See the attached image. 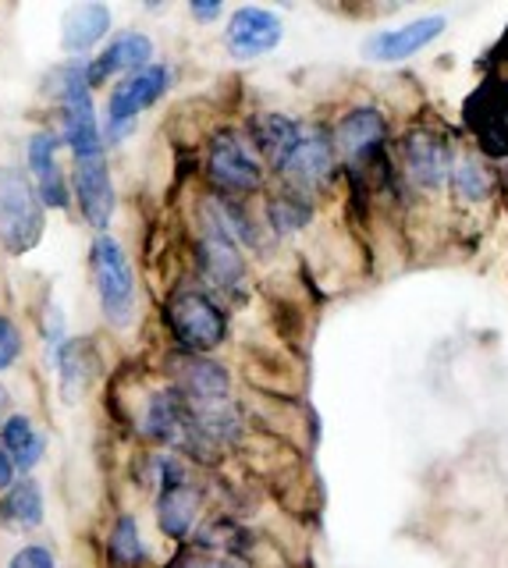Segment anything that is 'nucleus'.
<instances>
[{
  "label": "nucleus",
  "instance_id": "f257e3e1",
  "mask_svg": "<svg viewBox=\"0 0 508 568\" xmlns=\"http://www.w3.org/2000/svg\"><path fill=\"white\" fill-rule=\"evenodd\" d=\"M90 274H93V292L103 320L114 331H129L139 313V284L125 245L111 231L108 235H96L90 245Z\"/></svg>",
  "mask_w": 508,
  "mask_h": 568
},
{
  "label": "nucleus",
  "instance_id": "f03ea898",
  "mask_svg": "<svg viewBox=\"0 0 508 568\" xmlns=\"http://www.w3.org/2000/svg\"><path fill=\"white\" fill-rule=\"evenodd\" d=\"M47 235V206L22 168H0V248L29 256Z\"/></svg>",
  "mask_w": 508,
  "mask_h": 568
},
{
  "label": "nucleus",
  "instance_id": "7ed1b4c3",
  "mask_svg": "<svg viewBox=\"0 0 508 568\" xmlns=\"http://www.w3.org/2000/svg\"><path fill=\"white\" fill-rule=\"evenodd\" d=\"M164 324L182 355H210L227 342V313L203 288H179L164 306Z\"/></svg>",
  "mask_w": 508,
  "mask_h": 568
},
{
  "label": "nucleus",
  "instance_id": "20e7f679",
  "mask_svg": "<svg viewBox=\"0 0 508 568\" xmlns=\"http://www.w3.org/2000/svg\"><path fill=\"white\" fill-rule=\"evenodd\" d=\"M171 89V68L153 61L143 71H132V75L118 79L111 85V97H108V114H103V142L108 146H118L135 132V121L143 111L161 100Z\"/></svg>",
  "mask_w": 508,
  "mask_h": 568
},
{
  "label": "nucleus",
  "instance_id": "39448f33",
  "mask_svg": "<svg viewBox=\"0 0 508 568\" xmlns=\"http://www.w3.org/2000/svg\"><path fill=\"white\" fill-rule=\"evenodd\" d=\"M156 526L167 540L185 544L200 523V487L192 484L185 462L179 455H156Z\"/></svg>",
  "mask_w": 508,
  "mask_h": 568
},
{
  "label": "nucleus",
  "instance_id": "423d86ee",
  "mask_svg": "<svg viewBox=\"0 0 508 568\" xmlns=\"http://www.w3.org/2000/svg\"><path fill=\"white\" fill-rule=\"evenodd\" d=\"M206 178L221 200H245L264 185V160L256 156L245 132L224 129L206 146Z\"/></svg>",
  "mask_w": 508,
  "mask_h": 568
},
{
  "label": "nucleus",
  "instance_id": "0eeeda50",
  "mask_svg": "<svg viewBox=\"0 0 508 568\" xmlns=\"http://www.w3.org/2000/svg\"><path fill=\"white\" fill-rule=\"evenodd\" d=\"M196 266L200 277L221 295H242L245 284V260L242 248L232 239V231L224 227L221 213L214 203H206V217H203V235L196 245Z\"/></svg>",
  "mask_w": 508,
  "mask_h": 568
},
{
  "label": "nucleus",
  "instance_id": "6e6552de",
  "mask_svg": "<svg viewBox=\"0 0 508 568\" xmlns=\"http://www.w3.org/2000/svg\"><path fill=\"white\" fill-rule=\"evenodd\" d=\"M68 178H72V203L79 206L85 227H90L93 235H108L114 210H118V192H114L108 153L72 160Z\"/></svg>",
  "mask_w": 508,
  "mask_h": 568
},
{
  "label": "nucleus",
  "instance_id": "1a4fd4ad",
  "mask_svg": "<svg viewBox=\"0 0 508 568\" xmlns=\"http://www.w3.org/2000/svg\"><path fill=\"white\" fill-rule=\"evenodd\" d=\"M26 174L47 210H72V178L61 164V139L54 129H37L26 139Z\"/></svg>",
  "mask_w": 508,
  "mask_h": 568
},
{
  "label": "nucleus",
  "instance_id": "9d476101",
  "mask_svg": "<svg viewBox=\"0 0 508 568\" xmlns=\"http://www.w3.org/2000/svg\"><path fill=\"white\" fill-rule=\"evenodd\" d=\"M335 156H338L335 142H331L324 129H303L299 146L288 153V160L277 168V174H282L285 189H295L313 200V195L335 178Z\"/></svg>",
  "mask_w": 508,
  "mask_h": 568
},
{
  "label": "nucleus",
  "instance_id": "9b49d317",
  "mask_svg": "<svg viewBox=\"0 0 508 568\" xmlns=\"http://www.w3.org/2000/svg\"><path fill=\"white\" fill-rule=\"evenodd\" d=\"M171 387L192 405V408H210L221 402H232V373L210 355H174L171 359Z\"/></svg>",
  "mask_w": 508,
  "mask_h": 568
},
{
  "label": "nucleus",
  "instance_id": "f8f14e48",
  "mask_svg": "<svg viewBox=\"0 0 508 568\" xmlns=\"http://www.w3.org/2000/svg\"><path fill=\"white\" fill-rule=\"evenodd\" d=\"M153 40L139 29H121L114 32L108 43H103L93 58H90V85L100 89L111 79H125L132 71H143L153 64Z\"/></svg>",
  "mask_w": 508,
  "mask_h": 568
},
{
  "label": "nucleus",
  "instance_id": "ddd939ff",
  "mask_svg": "<svg viewBox=\"0 0 508 568\" xmlns=\"http://www.w3.org/2000/svg\"><path fill=\"white\" fill-rule=\"evenodd\" d=\"M466 124L490 156H508V82H484L466 100Z\"/></svg>",
  "mask_w": 508,
  "mask_h": 568
},
{
  "label": "nucleus",
  "instance_id": "4468645a",
  "mask_svg": "<svg viewBox=\"0 0 508 568\" xmlns=\"http://www.w3.org/2000/svg\"><path fill=\"white\" fill-rule=\"evenodd\" d=\"M285 26L282 18L267 8H238L232 18H227V29H224V47L232 58L238 61H253V58H264L271 53L277 43H282Z\"/></svg>",
  "mask_w": 508,
  "mask_h": 568
},
{
  "label": "nucleus",
  "instance_id": "2eb2a0df",
  "mask_svg": "<svg viewBox=\"0 0 508 568\" xmlns=\"http://www.w3.org/2000/svg\"><path fill=\"white\" fill-rule=\"evenodd\" d=\"M114 11L96 0H85L61 14V50L68 58H93V53L111 40Z\"/></svg>",
  "mask_w": 508,
  "mask_h": 568
},
{
  "label": "nucleus",
  "instance_id": "dca6fc26",
  "mask_svg": "<svg viewBox=\"0 0 508 568\" xmlns=\"http://www.w3.org/2000/svg\"><path fill=\"white\" fill-rule=\"evenodd\" d=\"M384 139H388V121L374 106H356L335 124V153H342L348 164L359 168L363 160H370L384 150Z\"/></svg>",
  "mask_w": 508,
  "mask_h": 568
},
{
  "label": "nucleus",
  "instance_id": "f3484780",
  "mask_svg": "<svg viewBox=\"0 0 508 568\" xmlns=\"http://www.w3.org/2000/svg\"><path fill=\"white\" fill-rule=\"evenodd\" d=\"M192 426V405L179 395L174 387L153 390L146 398L143 419H139V430L150 437L153 444H167V448H182Z\"/></svg>",
  "mask_w": 508,
  "mask_h": 568
},
{
  "label": "nucleus",
  "instance_id": "a211bd4d",
  "mask_svg": "<svg viewBox=\"0 0 508 568\" xmlns=\"http://www.w3.org/2000/svg\"><path fill=\"white\" fill-rule=\"evenodd\" d=\"M441 32H445V18L427 14V18H416V22H409V26L374 32L363 50H366V58H370V61L392 64V61H406L424 47H430Z\"/></svg>",
  "mask_w": 508,
  "mask_h": 568
},
{
  "label": "nucleus",
  "instance_id": "6ab92c4d",
  "mask_svg": "<svg viewBox=\"0 0 508 568\" xmlns=\"http://www.w3.org/2000/svg\"><path fill=\"white\" fill-rule=\"evenodd\" d=\"M54 132L61 139V146H68V153H72V160L100 156L103 150H108L93 97H79L72 103L58 106V129Z\"/></svg>",
  "mask_w": 508,
  "mask_h": 568
},
{
  "label": "nucleus",
  "instance_id": "aec40b11",
  "mask_svg": "<svg viewBox=\"0 0 508 568\" xmlns=\"http://www.w3.org/2000/svg\"><path fill=\"white\" fill-rule=\"evenodd\" d=\"M245 139H250V146L256 150L260 160H267V164L277 171L288 160V153L299 146L303 139V124L292 121L277 111H260L250 118V129H245Z\"/></svg>",
  "mask_w": 508,
  "mask_h": 568
},
{
  "label": "nucleus",
  "instance_id": "412c9836",
  "mask_svg": "<svg viewBox=\"0 0 508 568\" xmlns=\"http://www.w3.org/2000/svg\"><path fill=\"white\" fill-rule=\"evenodd\" d=\"M43 523H47V497H43L40 479L19 476L11 484V490L0 494V529L29 537V532H37Z\"/></svg>",
  "mask_w": 508,
  "mask_h": 568
},
{
  "label": "nucleus",
  "instance_id": "4be33fe9",
  "mask_svg": "<svg viewBox=\"0 0 508 568\" xmlns=\"http://www.w3.org/2000/svg\"><path fill=\"white\" fill-rule=\"evenodd\" d=\"M402 156H406V171L419 189H441L451 174V150L434 132H409L402 142Z\"/></svg>",
  "mask_w": 508,
  "mask_h": 568
},
{
  "label": "nucleus",
  "instance_id": "5701e85b",
  "mask_svg": "<svg viewBox=\"0 0 508 568\" xmlns=\"http://www.w3.org/2000/svg\"><path fill=\"white\" fill-rule=\"evenodd\" d=\"M96 352L90 345V337H68L61 352L54 355V373H58V390L64 405H79L85 398V390L93 387L96 377Z\"/></svg>",
  "mask_w": 508,
  "mask_h": 568
},
{
  "label": "nucleus",
  "instance_id": "b1692460",
  "mask_svg": "<svg viewBox=\"0 0 508 568\" xmlns=\"http://www.w3.org/2000/svg\"><path fill=\"white\" fill-rule=\"evenodd\" d=\"M0 448L11 455L14 469L32 476L47 455V434L29 413H11L4 423H0Z\"/></svg>",
  "mask_w": 508,
  "mask_h": 568
},
{
  "label": "nucleus",
  "instance_id": "393cba45",
  "mask_svg": "<svg viewBox=\"0 0 508 568\" xmlns=\"http://www.w3.org/2000/svg\"><path fill=\"white\" fill-rule=\"evenodd\" d=\"M43 97L64 106L79 97H93V85H90V58H64L61 64H54L43 75Z\"/></svg>",
  "mask_w": 508,
  "mask_h": 568
},
{
  "label": "nucleus",
  "instance_id": "a878e982",
  "mask_svg": "<svg viewBox=\"0 0 508 568\" xmlns=\"http://www.w3.org/2000/svg\"><path fill=\"white\" fill-rule=\"evenodd\" d=\"M103 550H108L111 568H139L146 561V544H143V532H139V523L132 511L114 515L108 540H103Z\"/></svg>",
  "mask_w": 508,
  "mask_h": 568
},
{
  "label": "nucleus",
  "instance_id": "bb28decb",
  "mask_svg": "<svg viewBox=\"0 0 508 568\" xmlns=\"http://www.w3.org/2000/svg\"><path fill=\"white\" fill-rule=\"evenodd\" d=\"M313 221V200L295 189H282L271 195L267 203V224L277 235H292V231H303Z\"/></svg>",
  "mask_w": 508,
  "mask_h": 568
},
{
  "label": "nucleus",
  "instance_id": "cd10ccee",
  "mask_svg": "<svg viewBox=\"0 0 508 568\" xmlns=\"http://www.w3.org/2000/svg\"><path fill=\"white\" fill-rule=\"evenodd\" d=\"M451 189H455L459 200L480 203V200H487V192H490V178H487V171L477 164V160H463V164L451 168Z\"/></svg>",
  "mask_w": 508,
  "mask_h": 568
},
{
  "label": "nucleus",
  "instance_id": "c85d7f7f",
  "mask_svg": "<svg viewBox=\"0 0 508 568\" xmlns=\"http://www.w3.org/2000/svg\"><path fill=\"white\" fill-rule=\"evenodd\" d=\"M26 355V331L11 313H0V373H11Z\"/></svg>",
  "mask_w": 508,
  "mask_h": 568
},
{
  "label": "nucleus",
  "instance_id": "c756f323",
  "mask_svg": "<svg viewBox=\"0 0 508 568\" xmlns=\"http://www.w3.org/2000/svg\"><path fill=\"white\" fill-rule=\"evenodd\" d=\"M171 568H250L242 558L232 555H217V550H200V547H185Z\"/></svg>",
  "mask_w": 508,
  "mask_h": 568
},
{
  "label": "nucleus",
  "instance_id": "7c9ffc66",
  "mask_svg": "<svg viewBox=\"0 0 508 568\" xmlns=\"http://www.w3.org/2000/svg\"><path fill=\"white\" fill-rule=\"evenodd\" d=\"M4 568H58V555H54V547H50V544L29 540V544H22L19 550H14Z\"/></svg>",
  "mask_w": 508,
  "mask_h": 568
},
{
  "label": "nucleus",
  "instance_id": "2f4dec72",
  "mask_svg": "<svg viewBox=\"0 0 508 568\" xmlns=\"http://www.w3.org/2000/svg\"><path fill=\"white\" fill-rule=\"evenodd\" d=\"M19 479V469H14V462H11V455L0 448V494L4 490H11V484Z\"/></svg>",
  "mask_w": 508,
  "mask_h": 568
},
{
  "label": "nucleus",
  "instance_id": "473e14b6",
  "mask_svg": "<svg viewBox=\"0 0 508 568\" xmlns=\"http://www.w3.org/2000/svg\"><path fill=\"white\" fill-rule=\"evenodd\" d=\"M189 11L196 22H214V18L221 14V4H189Z\"/></svg>",
  "mask_w": 508,
  "mask_h": 568
},
{
  "label": "nucleus",
  "instance_id": "72a5a7b5",
  "mask_svg": "<svg viewBox=\"0 0 508 568\" xmlns=\"http://www.w3.org/2000/svg\"><path fill=\"white\" fill-rule=\"evenodd\" d=\"M11 416V395H8V387L0 384V423H4Z\"/></svg>",
  "mask_w": 508,
  "mask_h": 568
}]
</instances>
